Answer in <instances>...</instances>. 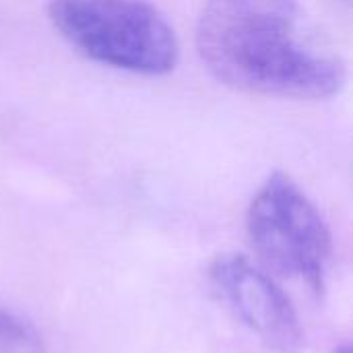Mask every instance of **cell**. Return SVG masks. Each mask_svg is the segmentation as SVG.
<instances>
[{"mask_svg": "<svg viewBox=\"0 0 353 353\" xmlns=\"http://www.w3.org/2000/svg\"><path fill=\"white\" fill-rule=\"evenodd\" d=\"M196 50L219 83L242 93L319 101L347 81L343 58L298 0H209Z\"/></svg>", "mask_w": 353, "mask_h": 353, "instance_id": "6da1fadb", "label": "cell"}, {"mask_svg": "<svg viewBox=\"0 0 353 353\" xmlns=\"http://www.w3.org/2000/svg\"><path fill=\"white\" fill-rule=\"evenodd\" d=\"M48 19L77 52L112 68L159 77L180 58L174 27L149 0H50Z\"/></svg>", "mask_w": 353, "mask_h": 353, "instance_id": "7a4b0ae2", "label": "cell"}, {"mask_svg": "<svg viewBox=\"0 0 353 353\" xmlns=\"http://www.w3.org/2000/svg\"><path fill=\"white\" fill-rule=\"evenodd\" d=\"M246 234L259 261L285 277L325 290L333 254L327 221L308 194L283 172L271 174L246 211Z\"/></svg>", "mask_w": 353, "mask_h": 353, "instance_id": "3957f363", "label": "cell"}, {"mask_svg": "<svg viewBox=\"0 0 353 353\" xmlns=\"http://www.w3.org/2000/svg\"><path fill=\"white\" fill-rule=\"evenodd\" d=\"M209 281L225 308L267 347L277 353L300 352L304 331L296 308L263 269L244 256L223 254L211 263Z\"/></svg>", "mask_w": 353, "mask_h": 353, "instance_id": "277c9868", "label": "cell"}, {"mask_svg": "<svg viewBox=\"0 0 353 353\" xmlns=\"http://www.w3.org/2000/svg\"><path fill=\"white\" fill-rule=\"evenodd\" d=\"M0 353H41L35 329L0 304Z\"/></svg>", "mask_w": 353, "mask_h": 353, "instance_id": "5b68a950", "label": "cell"}, {"mask_svg": "<svg viewBox=\"0 0 353 353\" xmlns=\"http://www.w3.org/2000/svg\"><path fill=\"white\" fill-rule=\"evenodd\" d=\"M333 353H352V347L350 345H339Z\"/></svg>", "mask_w": 353, "mask_h": 353, "instance_id": "8992f818", "label": "cell"}]
</instances>
